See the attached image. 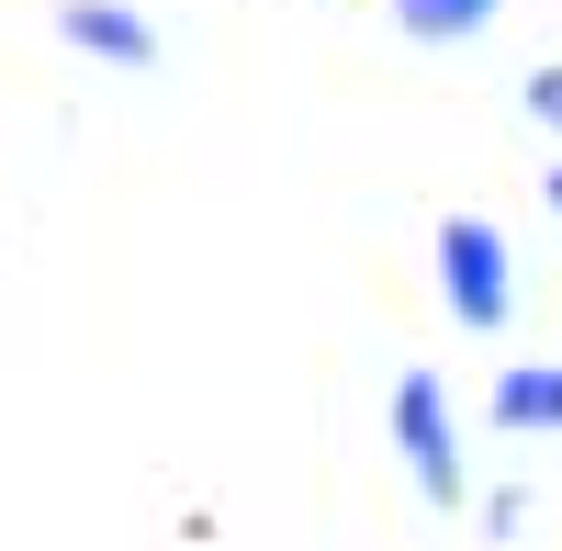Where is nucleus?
Returning <instances> with one entry per match:
<instances>
[{
    "mask_svg": "<svg viewBox=\"0 0 562 551\" xmlns=\"http://www.w3.org/2000/svg\"><path fill=\"white\" fill-rule=\"evenodd\" d=\"M68 34L79 45H113V57H147V34H135L124 12H68Z\"/></svg>",
    "mask_w": 562,
    "mask_h": 551,
    "instance_id": "nucleus-5",
    "label": "nucleus"
},
{
    "mask_svg": "<svg viewBox=\"0 0 562 551\" xmlns=\"http://www.w3.org/2000/svg\"><path fill=\"white\" fill-rule=\"evenodd\" d=\"M495 417H506V428H562V372H506Z\"/></svg>",
    "mask_w": 562,
    "mask_h": 551,
    "instance_id": "nucleus-3",
    "label": "nucleus"
},
{
    "mask_svg": "<svg viewBox=\"0 0 562 551\" xmlns=\"http://www.w3.org/2000/svg\"><path fill=\"white\" fill-rule=\"evenodd\" d=\"M529 113H540V124H562V68H540V79H529Z\"/></svg>",
    "mask_w": 562,
    "mask_h": 551,
    "instance_id": "nucleus-6",
    "label": "nucleus"
},
{
    "mask_svg": "<svg viewBox=\"0 0 562 551\" xmlns=\"http://www.w3.org/2000/svg\"><path fill=\"white\" fill-rule=\"evenodd\" d=\"M551 203H562V169H551Z\"/></svg>",
    "mask_w": 562,
    "mask_h": 551,
    "instance_id": "nucleus-7",
    "label": "nucleus"
},
{
    "mask_svg": "<svg viewBox=\"0 0 562 551\" xmlns=\"http://www.w3.org/2000/svg\"><path fill=\"white\" fill-rule=\"evenodd\" d=\"M473 23H495V0H405V34H473Z\"/></svg>",
    "mask_w": 562,
    "mask_h": 551,
    "instance_id": "nucleus-4",
    "label": "nucleus"
},
{
    "mask_svg": "<svg viewBox=\"0 0 562 551\" xmlns=\"http://www.w3.org/2000/svg\"><path fill=\"white\" fill-rule=\"evenodd\" d=\"M394 428H405V450H416V484H428V495H450L461 473H450V428H439V383H428V372L394 394Z\"/></svg>",
    "mask_w": 562,
    "mask_h": 551,
    "instance_id": "nucleus-2",
    "label": "nucleus"
},
{
    "mask_svg": "<svg viewBox=\"0 0 562 551\" xmlns=\"http://www.w3.org/2000/svg\"><path fill=\"white\" fill-rule=\"evenodd\" d=\"M439 270H450V315H461V327H506V237H495V225L461 214L439 237Z\"/></svg>",
    "mask_w": 562,
    "mask_h": 551,
    "instance_id": "nucleus-1",
    "label": "nucleus"
}]
</instances>
